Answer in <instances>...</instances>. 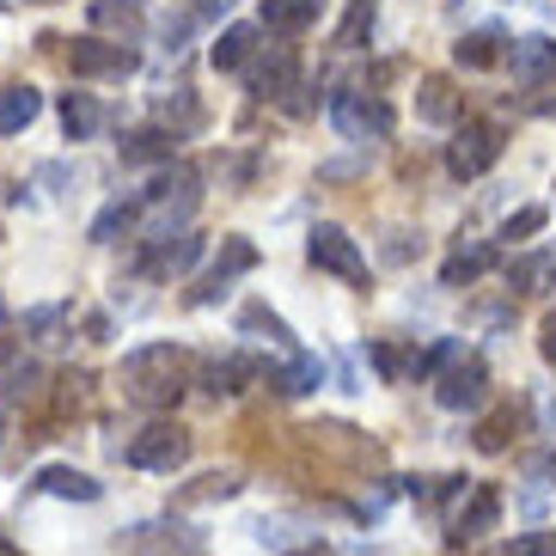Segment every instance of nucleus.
Returning <instances> with one entry per match:
<instances>
[{
  "instance_id": "f257e3e1",
  "label": "nucleus",
  "mask_w": 556,
  "mask_h": 556,
  "mask_svg": "<svg viewBox=\"0 0 556 556\" xmlns=\"http://www.w3.org/2000/svg\"><path fill=\"white\" fill-rule=\"evenodd\" d=\"M190 386V355L178 343H148L123 361V397L141 409H172Z\"/></svg>"
},
{
  "instance_id": "f03ea898",
  "label": "nucleus",
  "mask_w": 556,
  "mask_h": 556,
  "mask_svg": "<svg viewBox=\"0 0 556 556\" xmlns=\"http://www.w3.org/2000/svg\"><path fill=\"white\" fill-rule=\"evenodd\" d=\"M330 123H337L349 141H386L397 116L379 92H337V99H330Z\"/></svg>"
},
{
  "instance_id": "7ed1b4c3",
  "label": "nucleus",
  "mask_w": 556,
  "mask_h": 556,
  "mask_svg": "<svg viewBox=\"0 0 556 556\" xmlns=\"http://www.w3.org/2000/svg\"><path fill=\"white\" fill-rule=\"evenodd\" d=\"M184 458H190V434H184L178 422H148L129 441V465H135V471H178Z\"/></svg>"
},
{
  "instance_id": "20e7f679",
  "label": "nucleus",
  "mask_w": 556,
  "mask_h": 556,
  "mask_svg": "<svg viewBox=\"0 0 556 556\" xmlns=\"http://www.w3.org/2000/svg\"><path fill=\"white\" fill-rule=\"evenodd\" d=\"M502 141L507 135L495 123H465L453 135V148H446V165H453V178H483L495 160H502Z\"/></svg>"
},
{
  "instance_id": "39448f33",
  "label": "nucleus",
  "mask_w": 556,
  "mask_h": 556,
  "mask_svg": "<svg viewBox=\"0 0 556 556\" xmlns=\"http://www.w3.org/2000/svg\"><path fill=\"white\" fill-rule=\"evenodd\" d=\"M306 257L318 263V269H330V276H343V281H367V257H361V245L349 239L343 227H312L306 239Z\"/></svg>"
},
{
  "instance_id": "423d86ee",
  "label": "nucleus",
  "mask_w": 556,
  "mask_h": 556,
  "mask_svg": "<svg viewBox=\"0 0 556 556\" xmlns=\"http://www.w3.org/2000/svg\"><path fill=\"white\" fill-rule=\"evenodd\" d=\"M67 67L80 80H123V74H135V50L104 43V37H80V43H67Z\"/></svg>"
},
{
  "instance_id": "0eeeda50",
  "label": "nucleus",
  "mask_w": 556,
  "mask_h": 556,
  "mask_svg": "<svg viewBox=\"0 0 556 556\" xmlns=\"http://www.w3.org/2000/svg\"><path fill=\"white\" fill-rule=\"evenodd\" d=\"M434 397H441L446 409H477L483 397H490V367H483L477 355L446 361V374H441V386H434Z\"/></svg>"
},
{
  "instance_id": "6e6552de",
  "label": "nucleus",
  "mask_w": 556,
  "mask_h": 556,
  "mask_svg": "<svg viewBox=\"0 0 556 556\" xmlns=\"http://www.w3.org/2000/svg\"><path fill=\"white\" fill-rule=\"evenodd\" d=\"M507 67H514V80L520 86H551L556 80V43L551 37H514Z\"/></svg>"
},
{
  "instance_id": "1a4fd4ad",
  "label": "nucleus",
  "mask_w": 556,
  "mask_h": 556,
  "mask_svg": "<svg viewBox=\"0 0 556 556\" xmlns=\"http://www.w3.org/2000/svg\"><path fill=\"white\" fill-rule=\"evenodd\" d=\"M245 269H257V245H251V239H227V245H220V257H214V269L202 276L197 300H214L232 276H245Z\"/></svg>"
},
{
  "instance_id": "9d476101",
  "label": "nucleus",
  "mask_w": 556,
  "mask_h": 556,
  "mask_svg": "<svg viewBox=\"0 0 556 556\" xmlns=\"http://www.w3.org/2000/svg\"><path fill=\"white\" fill-rule=\"evenodd\" d=\"M318 7H325V0H263L257 18H263V31L294 37V31H306V25H318Z\"/></svg>"
},
{
  "instance_id": "9b49d317",
  "label": "nucleus",
  "mask_w": 556,
  "mask_h": 556,
  "mask_svg": "<svg viewBox=\"0 0 556 556\" xmlns=\"http://www.w3.org/2000/svg\"><path fill=\"white\" fill-rule=\"evenodd\" d=\"M257 50H263V43H257ZM245 80H251V92H257V99H276V92H288V86H294V55H288V50L257 55V62H245Z\"/></svg>"
},
{
  "instance_id": "f8f14e48",
  "label": "nucleus",
  "mask_w": 556,
  "mask_h": 556,
  "mask_svg": "<svg viewBox=\"0 0 556 556\" xmlns=\"http://www.w3.org/2000/svg\"><path fill=\"white\" fill-rule=\"evenodd\" d=\"M141 25H148V13L135 0H92V31H116V43H129V37H141Z\"/></svg>"
},
{
  "instance_id": "ddd939ff",
  "label": "nucleus",
  "mask_w": 556,
  "mask_h": 556,
  "mask_svg": "<svg viewBox=\"0 0 556 556\" xmlns=\"http://www.w3.org/2000/svg\"><path fill=\"white\" fill-rule=\"evenodd\" d=\"M37 490L62 495V502H99V483L86 471H74V465H43V471H37Z\"/></svg>"
},
{
  "instance_id": "4468645a",
  "label": "nucleus",
  "mask_w": 556,
  "mask_h": 556,
  "mask_svg": "<svg viewBox=\"0 0 556 556\" xmlns=\"http://www.w3.org/2000/svg\"><path fill=\"white\" fill-rule=\"evenodd\" d=\"M495 514H502V495L490 490V483H477L471 502L458 507V520H453V539H477V532H490Z\"/></svg>"
},
{
  "instance_id": "2eb2a0df",
  "label": "nucleus",
  "mask_w": 556,
  "mask_h": 556,
  "mask_svg": "<svg viewBox=\"0 0 556 556\" xmlns=\"http://www.w3.org/2000/svg\"><path fill=\"white\" fill-rule=\"evenodd\" d=\"M197 251H202L197 232H172V239H153V251H148V276H172V269H190V263H197Z\"/></svg>"
},
{
  "instance_id": "dca6fc26",
  "label": "nucleus",
  "mask_w": 556,
  "mask_h": 556,
  "mask_svg": "<svg viewBox=\"0 0 556 556\" xmlns=\"http://www.w3.org/2000/svg\"><path fill=\"white\" fill-rule=\"evenodd\" d=\"M37 111H43V99H37L31 86H0V135H18L31 129Z\"/></svg>"
},
{
  "instance_id": "f3484780",
  "label": "nucleus",
  "mask_w": 556,
  "mask_h": 556,
  "mask_svg": "<svg viewBox=\"0 0 556 556\" xmlns=\"http://www.w3.org/2000/svg\"><path fill=\"white\" fill-rule=\"evenodd\" d=\"M99 123H104V111H99V99H92V92H67V99H62L67 141H92V135H99Z\"/></svg>"
},
{
  "instance_id": "a211bd4d",
  "label": "nucleus",
  "mask_w": 556,
  "mask_h": 556,
  "mask_svg": "<svg viewBox=\"0 0 556 556\" xmlns=\"http://www.w3.org/2000/svg\"><path fill=\"white\" fill-rule=\"evenodd\" d=\"M208 55H214V67H227V74L232 67H245L251 55H257V25H227V31L214 37Z\"/></svg>"
},
{
  "instance_id": "6ab92c4d",
  "label": "nucleus",
  "mask_w": 556,
  "mask_h": 556,
  "mask_svg": "<svg viewBox=\"0 0 556 556\" xmlns=\"http://www.w3.org/2000/svg\"><path fill=\"white\" fill-rule=\"evenodd\" d=\"M178 153V135L172 129H135L123 135V160L129 165H153V160H172Z\"/></svg>"
},
{
  "instance_id": "aec40b11",
  "label": "nucleus",
  "mask_w": 556,
  "mask_h": 556,
  "mask_svg": "<svg viewBox=\"0 0 556 556\" xmlns=\"http://www.w3.org/2000/svg\"><path fill=\"white\" fill-rule=\"evenodd\" d=\"M269 386H276L281 397H306V392H318V386H325V361H312V355H300L294 367H281V374L269 379Z\"/></svg>"
},
{
  "instance_id": "412c9836",
  "label": "nucleus",
  "mask_w": 556,
  "mask_h": 556,
  "mask_svg": "<svg viewBox=\"0 0 556 556\" xmlns=\"http://www.w3.org/2000/svg\"><path fill=\"white\" fill-rule=\"evenodd\" d=\"M490 263H495V245H471V251H458V257H446L441 281H446V288H465V281H477Z\"/></svg>"
},
{
  "instance_id": "4be33fe9",
  "label": "nucleus",
  "mask_w": 556,
  "mask_h": 556,
  "mask_svg": "<svg viewBox=\"0 0 556 556\" xmlns=\"http://www.w3.org/2000/svg\"><path fill=\"white\" fill-rule=\"evenodd\" d=\"M458 67H495L502 62V31H471V37H458Z\"/></svg>"
},
{
  "instance_id": "5701e85b",
  "label": "nucleus",
  "mask_w": 556,
  "mask_h": 556,
  "mask_svg": "<svg viewBox=\"0 0 556 556\" xmlns=\"http://www.w3.org/2000/svg\"><path fill=\"white\" fill-rule=\"evenodd\" d=\"M416 111H422L428 123H453V111H458L453 80H441V74H428V80H422V99H416Z\"/></svg>"
},
{
  "instance_id": "b1692460",
  "label": "nucleus",
  "mask_w": 556,
  "mask_h": 556,
  "mask_svg": "<svg viewBox=\"0 0 556 556\" xmlns=\"http://www.w3.org/2000/svg\"><path fill=\"white\" fill-rule=\"evenodd\" d=\"M556 276V263L551 257H520V263H507V281H514V294H544Z\"/></svg>"
},
{
  "instance_id": "393cba45",
  "label": "nucleus",
  "mask_w": 556,
  "mask_h": 556,
  "mask_svg": "<svg viewBox=\"0 0 556 556\" xmlns=\"http://www.w3.org/2000/svg\"><path fill=\"white\" fill-rule=\"evenodd\" d=\"M37 386H43V367L37 361H18V349H13V361L0 367V397H31Z\"/></svg>"
},
{
  "instance_id": "a878e982",
  "label": "nucleus",
  "mask_w": 556,
  "mask_h": 556,
  "mask_svg": "<svg viewBox=\"0 0 556 556\" xmlns=\"http://www.w3.org/2000/svg\"><path fill=\"white\" fill-rule=\"evenodd\" d=\"M135 214H141V202H116V208H104L99 220H92V239H99V245H111L116 232L135 227Z\"/></svg>"
},
{
  "instance_id": "bb28decb",
  "label": "nucleus",
  "mask_w": 556,
  "mask_h": 556,
  "mask_svg": "<svg viewBox=\"0 0 556 556\" xmlns=\"http://www.w3.org/2000/svg\"><path fill=\"white\" fill-rule=\"evenodd\" d=\"M374 31V0H355L343 18V31H337V50H361V37Z\"/></svg>"
},
{
  "instance_id": "cd10ccee",
  "label": "nucleus",
  "mask_w": 556,
  "mask_h": 556,
  "mask_svg": "<svg viewBox=\"0 0 556 556\" xmlns=\"http://www.w3.org/2000/svg\"><path fill=\"white\" fill-rule=\"evenodd\" d=\"M239 325H245V330H263L269 343H294V330L281 325V318H276L269 306H245V312H239Z\"/></svg>"
},
{
  "instance_id": "c85d7f7f",
  "label": "nucleus",
  "mask_w": 556,
  "mask_h": 556,
  "mask_svg": "<svg viewBox=\"0 0 556 556\" xmlns=\"http://www.w3.org/2000/svg\"><path fill=\"white\" fill-rule=\"evenodd\" d=\"M507 434H514V409H495L490 422L477 428V446H483V453H502V446H507Z\"/></svg>"
},
{
  "instance_id": "c756f323",
  "label": "nucleus",
  "mask_w": 556,
  "mask_h": 556,
  "mask_svg": "<svg viewBox=\"0 0 556 556\" xmlns=\"http://www.w3.org/2000/svg\"><path fill=\"white\" fill-rule=\"evenodd\" d=\"M251 374V361H214L208 367V392H239V379Z\"/></svg>"
},
{
  "instance_id": "7c9ffc66",
  "label": "nucleus",
  "mask_w": 556,
  "mask_h": 556,
  "mask_svg": "<svg viewBox=\"0 0 556 556\" xmlns=\"http://www.w3.org/2000/svg\"><path fill=\"white\" fill-rule=\"evenodd\" d=\"M507 556H556V532H520L507 544Z\"/></svg>"
},
{
  "instance_id": "2f4dec72",
  "label": "nucleus",
  "mask_w": 556,
  "mask_h": 556,
  "mask_svg": "<svg viewBox=\"0 0 556 556\" xmlns=\"http://www.w3.org/2000/svg\"><path fill=\"white\" fill-rule=\"evenodd\" d=\"M544 220H551L544 208H520V214L502 227V239H532V232H544Z\"/></svg>"
},
{
  "instance_id": "473e14b6",
  "label": "nucleus",
  "mask_w": 556,
  "mask_h": 556,
  "mask_svg": "<svg viewBox=\"0 0 556 556\" xmlns=\"http://www.w3.org/2000/svg\"><path fill=\"white\" fill-rule=\"evenodd\" d=\"M374 367H379L386 379H404V355H397V349H386V343L374 349Z\"/></svg>"
},
{
  "instance_id": "72a5a7b5",
  "label": "nucleus",
  "mask_w": 556,
  "mask_h": 556,
  "mask_svg": "<svg viewBox=\"0 0 556 556\" xmlns=\"http://www.w3.org/2000/svg\"><path fill=\"white\" fill-rule=\"evenodd\" d=\"M62 318H67L62 306H37L31 318H25V330H55V325H62Z\"/></svg>"
},
{
  "instance_id": "f704fd0d",
  "label": "nucleus",
  "mask_w": 556,
  "mask_h": 556,
  "mask_svg": "<svg viewBox=\"0 0 556 556\" xmlns=\"http://www.w3.org/2000/svg\"><path fill=\"white\" fill-rule=\"evenodd\" d=\"M544 361H551V367H556V312H544Z\"/></svg>"
},
{
  "instance_id": "c9c22d12",
  "label": "nucleus",
  "mask_w": 556,
  "mask_h": 556,
  "mask_svg": "<svg viewBox=\"0 0 556 556\" xmlns=\"http://www.w3.org/2000/svg\"><path fill=\"white\" fill-rule=\"evenodd\" d=\"M7 361H13V343H7V337H0V367H7Z\"/></svg>"
},
{
  "instance_id": "e433bc0d",
  "label": "nucleus",
  "mask_w": 556,
  "mask_h": 556,
  "mask_svg": "<svg viewBox=\"0 0 556 556\" xmlns=\"http://www.w3.org/2000/svg\"><path fill=\"white\" fill-rule=\"evenodd\" d=\"M0 556H7V544H0Z\"/></svg>"
}]
</instances>
